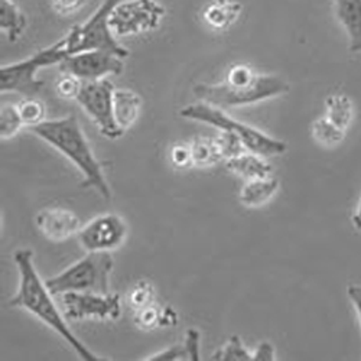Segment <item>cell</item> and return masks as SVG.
<instances>
[{
  "label": "cell",
  "mask_w": 361,
  "mask_h": 361,
  "mask_svg": "<svg viewBox=\"0 0 361 361\" xmlns=\"http://www.w3.org/2000/svg\"><path fill=\"white\" fill-rule=\"evenodd\" d=\"M85 0H51L52 8L63 15H68V13H74L75 11H78Z\"/></svg>",
  "instance_id": "1f68e13d"
},
{
  "label": "cell",
  "mask_w": 361,
  "mask_h": 361,
  "mask_svg": "<svg viewBox=\"0 0 361 361\" xmlns=\"http://www.w3.org/2000/svg\"><path fill=\"white\" fill-rule=\"evenodd\" d=\"M226 166L228 171L242 176L246 180L266 178L272 173V166L264 161V157L256 155L253 152H245L242 155L227 159Z\"/></svg>",
  "instance_id": "9a60e30c"
},
{
  "label": "cell",
  "mask_w": 361,
  "mask_h": 361,
  "mask_svg": "<svg viewBox=\"0 0 361 361\" xmlns=\"http://www.w3.org/2000/svg\"><path fill=\"white\" fill-rule=\"evenodd\" d=\"M162 318H164V308L150 304L145 308L137 310L135 315V322L137 326L143 329H152L157 326H162Z\"/></svg>",
  "instance_id": "d4e9b609"
},
{
  "label": "cell",
  "mask_w": 361,
  "mask_h": 361,
  "mask_svg": "<svg viewBox=\"0 0 361 361\" xmlns=\"http://www.w3.org/2000/svg\"><path fill=\"white\" fill-rule=\"evenodd\" d=\"M165 9L155 0H129L120 2L110 15V26L116 35H136L155 29Z\"/></svg>",
  "instance_id": "9c48e42d"
},
{
  "label": "cell",
  "mask_w": 361,
  "mask_h": 361,
  "mask_svg": "<svg viewBox=\"0 0 361 361\" xmlns=\"http://www.w3.org/2000/svg\"><path fill=\"white\" fill-rule=\"evenodd\" d=\"M146 360L149 361H176V360H190V353L187 350V345L183 344H176L171 345L166 350H162L154 355L147 357Z\"/></svg>",
  "instance_id": "f546056e"
},
{
  "label": "cell",
  "mask_w": 361,
  "mask_h": 361,
  "mask_svg": "<svg viewBox=\"0 0 361 361\" xmlns=\"http://www.w3.org/2000/svg\"><path fill=\"white\" fill-rule=\"evenodd\" d=\"M289 84L278 75L257 74L247 66H234L226 81L219 84H197L192 92L200 102L219 109L256 104L289 92Z\"/></svg>",
  "instance_id": "7a4b0ae2"
},
{
  "label": "cell",
  "mask_w": 361,
  "mask_h": 361,
  "mask_svg": "<svg viewBox=\"0 0 361 361\" xmlns=\"http://www.w3.org/2000/svg\"><path fill=\"white\" fill-rule=\"evenodd\" d=\"M279 190V180L274 176L247 180L246 185L240 191V201L243 205L256 208L274 198Z\"/></svg>",
  "instance_id": "e0dca14e"
},
{
  "label": "cell",
  "mask_w": 361,
  "mask_h": 361,
  "mask_svg": "<svg viewBox=\"0 0 361 361\" xmlns=\"http://www.w3.org/2000/svg\"><path fill=\"white\" fill-rule=\"evenodd\" d=\"M13 260L19 270V288L18 293L12 298L11 305L23 308L41 319L45 325L52 328L58 336H61L78 354L81 360L99 361L97 354L75 337V334L66 322V315L58 310L52 299V292L42 282L37 266L34 263V253L29 249H19L13 253Z\"/></svg>",
  "instance_id": "6da1fadb"
},
{
  "label": "cell",
  "mask_w": 361,
  "mask_h": 361,
  "mask_svg": "<svg viewBox=\"0 0 361 361\" xmlns=\"http://www.w3.org/2000/svg\"><path fill=\"white\" fill-rule=\"evenodd\" d=\"M129 227L117 214H103L78 231V242L87 252H110L125 243Z\"/></svg>",
  "instance_id": "8fae6325"
},
{
  "label": "cell",
  "mask_w": 361,
  "mask_h": 361,
  "mask_svg": "<svg viewBox=\"0 0 361 361\" xmlns=\"http://www.w3.org/2000/svg\"><path fill=\"white\" fill-rule=\"evenodd\" d=\"M336 15L348 37L350 51L361 52V0H334Z\"/></svg>",
  "instance_id": "5bb4252c"
},
{
  "label": "cell",
  "mask_w": 361,
  "mask_h": 361,
  "mask_svg": "<svg viewBox=\"0 0 361 361\" xmlns=\"http://www.w3.org/2000/svg\"><path fill=\"white\" fill-rule=\"evenodd\" d=\"M0 27L11 42L18 41L26 27V18L15 0H0Z\"/></svg>",
  "instance_id": "ac0fdd59"
},
{
  "label": "cell",
  "mask_w": 361,
  "mask_h": 361,
  "mask_svg": "<svg viewBox=\"0 0 361 361\" xmlns=\"http://www.w3.org/2000/svg\"><path fill=\"white\" fill-rule=\"evenodd\" d=\"M190 146L194 166H212L223 159L217 140H212L208 137H197L190 143Z\"/></svg>",
  "instance_id": "d6986e66"
},
{
  "label": "cell",
  "mask_w": 361,
  "mask_h": 361,
  "mask_svg": "<svg viewBox=\"0 0 361 361\" xmlns=\"http://www.w3.org/2000/svg\"><path fill=\"white\" fill-rule=\"evenodd\" d=\"M81 85V80H78L74 75L64 74V77L61 80H58L56 82V93L64 99H77Z\"/></svg>",
  "instance_id": "83f0119b"
},
{
  "label": "cell",
  "mask_w": 361,
  "mask_h": 361,
  "mask_svg": "<svg viewBox=\"0 0 361 361\" xmlns=\"http://www.w3.org/2000/svg\"><path fill=\"white\" fill-rule=\"evenodd\" d=\"M29 132L54 146L70 159L77 169L82 173V188H94L104 200L111 198V191L104 176L100 161L93 154L78 120L75 116L64 118L45 120V122L29 128Z\"/></svg>",
  "instance_id": "3957f363"
},
{
  "label": "cell",
  "mask_w": 361,
  "mask_h": 361,
  "mask_svg": "<svg viewBox=\"0 0 361 361\" xmlns=\"http://www.w3.org/2000/svg\"><path fill=\"white\" fill-rule=\"evenodd\" d=\"M113 264L109 252H88L85 257L67 267L64 272L48 279L47 286L52 295H63L67 292L109 295Z\"/></svg>",
  "instance_id": "5b68a950"
},
{
  "label": "cell",
  "mask_w": 361,
  "mask_h": 361,
  "mask_svg": "<svg viewBox=\"0 0 361 361\" xmlns=\"http://www.w3.org/2000/svg\"><path fill=\"white\" fill-rule=\"evenodd\" d=\"M22 126L23 122L20 118L18 106H4L2 111H0V136H2V139H11L19 132Z\"/></svg>",
  "instance_id": "cb8c5ba5"
},
{
  "label": "cell",
  "mask_w": 361,
  "mask_h": 361,
  "mask_svg": "<svg viewBox=\"0 0 361 361\" xmlns=\"http://www.w3.org/2000/svg\"><path fill=\"white\" fill-rule=\"evenodd\" d=\"M97 125L100 133L107 139H118L125 132L118 128L114 117V87L107 80L82 81L75 99Z\"/></svg>",
  "instance_id": "ba28073f"
},
{
  "label": "cell",
  "mask_w": 361,
  "mask_h": 361,
  "mask_svg": "<svg viewBox=\"0 0 361 361\" xmlns=\"http://www.w3.org/2000/svg\"><path fill=\"white\" fill-rule=\"evenodd\" d=\"M18 110L23 126H26L27 129L45 122V106L35 97H25V100L18 103Z\"/></svg>",
  "instance_id": "603a6c76"
},
{
  "label": "cell",
  "mask_w": 361,
  "mask_h": 361,
  "mask_svg": "<svg viewBox=\"0 0 361 361\" xmlns=\"http://www.w3.org/2000/svg\"><path fill=\"white\" fill-rule=\"evenodd\" d=\"M171 162L173 164V166H176L179 169L194 166L190 143L188 145H185V143L175 145L171 150Z\"/></svg>",
  "instance_id": "f1b7e54d"
},
{
  "label": "cell",
  "mask_w": 361,
  "mask_h": 361,
  "mask_svg": "<svg viewBox=\"0 0 361 361\" xmlns=\"http://www.w3.org/2000/svg\"><path fill=\"white\" fill-rule=\"evenodd\" d=\"M212 360H216V361H250V360H253V354L245 347L242 338H240L238 336H233L221 348H219L213 354Z\"/></svg>",
  "instance_id": "7402d4cb"
},
{
  "label": "cell",
  "mask_w": 361,
  "mask_h": 361,
  "mask_svg": "<svg viewBox=\"0 0 361 361\" xmlns=\"http://www.w3.org/2000/svg\"><path fill=\"white\" fill-rule=\"evenodd\" d=\"M347 295L351 300V304L354 305L358 319L361 322V285H350L347 288Z\"/></svg>",
  "instance_id": "836d02e7"
},
{
  "label": "cell",
  "mask_w": 361,
  "mask_h": 361,
  "mask_svg": "<svg viewBox=\"0 0 361 361\" xmlns=\"http://www.w3.org/2000/svg\"><path fill=\"white\" fill-rule=\"evenodd\" d=\"M217 142H219V146H220V150H221L223 159H226V161L230 159V158L242 155L245 152H249L246 146L243 145V142L240 140L238 137H235L234 135H231V133L223 132L221 137L217 139Z\"/></svg>",
  "instance_id": "484cf974"
},
{
  "label": "cell",
  "mask_w": 361,
  "mask_h": 361,
  "mask_svg": "<svg viewBox=\"0 0 361 361\" xmlns=\"http://www.w3.org/2000/svg\"><path fill=\"white\" fill-rule=\"evenodd\" d=\"M120 0H104L100 8L82 25L74 26L66 37V48L70 55L85 51H106L120 58H126L129 51L114 38L110 26V15Z\"/></svg>",
  "instance_id": "52a82bcc"
},
{
  "label": "cell",
  "mask_w": 361,
  "mask_h": 361,
  "mask_svg": "<svg viewBox=\"0 0 361 361\" xmlns=\"http://www.w3.org/2000/svg\"><path fill=\"white\" fill-rule=\"evenodd\" d=\"M185 341L184 344L187 345V350L190 353V360L191 361H198L201 358V354H200V343H201V334L200 331L194 329V328H190L187 331L185 334Z\"/></svg>",
  "instance_id": "4dcf8cb0"
},
{
  "label": "cell",
  "mask_w": 361,
  "mask_h": 361,
  "mask_svg": "<svg viewBox=\"0 0 361 361\" xmlns=\"http://www.w3.org/2000/svg\"><path fill=\"white\" fill-rule=\"evenodd\" d=\"M179 114L184 118L192 120V122L205 123L220 129L221 132L234 135L243 142L249 152L264 158L282 155L288 147L283 140L269 136L250 125L238 122V120L230 117L223 109L207 104L204 102L184 107L179 111Z\"/></svg>",
  "instance_id": "277c9868"
},
{
  "label": "cell",
  "mask_w": 361,
  "mask_h": 361,
  "mask_svg": "<svg viewBox=\"0 0 361 361\" xmlns=\"http://www.w3.org/2000/svg\"><path fill=\"white\" fill-rule=\"evenodd\" d=\"M66 38L47 47L23 61H18L0 68V92L19 93L25 97H35L44 85V81L37 78L41 68L61 64L68 56Z\"/></svg>",
  "instance_id": "8992f818"
},
{
  "label": "cell",
  "mask_w": 361,
  "mask_h": 361,
  "mask_svg": "<svg viewBox=\"0 0 361 361\" xmlns=\"http://www.w3.org/2000/svg\"><path fill=\"white\" fill-rule=\"evenodd\" d=\"M123 67V58L106 51L73 54L59 64L61 73L74 75L81 81H97L111 74H122Z\"/></svg>",
  "instance_id": "7c38bea8"
},
{
  "label": "cell",
  "mask_w": 361,
  "mask_h": 361,
  "mask_svg": "<svg viewBox=\"0 0 361 361\" xmlns=\"http://www.w3.org/2000/svg\"><path fill=\"white\" fill-rule=\"evenodd\" d=\"M253 360L256 361H274L276 360V351L272 343L269 341H262L256 351L253 353Z\"/></svg>",
  "instance_id": "d6a6232c"
},
{
  "label": "cell",
  "mask_w": 361,
  "mask_h": 361,
  "mask_svg": "<svg viewBox=\"0 0 361 361\" xmlns=\"http://www.w3.org/2000/svg\"><path fill=\"white\" fill-rule=\"evenodd\" d=\"M152 299H154V288L150 286L146 281L139 282L129 295V302L136 310L150 305L152 304Z\"/></svg>",
  "instance_id": "4316f807"
},
{
  "label": "cell",
  "mask_w": 361,
  "mask_h": 361,
  "mask_svg": "<svg viewBox=\"0 0 361 361\" xmlns=\"http://www.w3.org/2000/svg\"><path fill=\"white\" fill-rule=\"evenodd\" d=\"M312 133H314V137L325 146H336L345 136V130L334 125L326 117H321L315 120L312 125Z\"/></svg>",
  "instance_id": "44dd1931"
},
{
  "label": "cell",
  "mask_w": 361,
  "mask_h": 361,
  "mask_svg": "<svg viewBox=\"0 0 361 361\" xmlns=\"http://www.w3.org/2000/svg\"><path fill=\"white\" fill-rule=\"evenodd\" d=\"M63 307L64 315L70 321L88 318L114 321L122 315L120 296L116 293L100 295L93 292H67L63 293Z\"/></svg>",
  "instance_id": "30bf717a"
},
{
  "label": "cell",
  "mask_w": 361,
  "mask_h": 361,
  "mask_svg": "<svg viewBox=\"0 0 361 361\" xmlns=\"http://www.w3.org/2000/svg\"><path fill=\"white\" fill-rule=\"evenodd\" d=\"M326 118L331 122L347 130L353 120V103L344 94H331L326 99Z\"/></svg>",
  "instance_id": "ffe728a7"
},
{
  "label": "cell",
  "mask_w": 361,
  "mask_h": 361,
  "mask_svg": "<svg viewBox=\"0 0 361 361\" xmlns=\"http://www.w3.org/2000/svg\"><path fill=\"white\" fill-rule=\"evenodd\" d=\"M114 117L123 132L133 126L142 110L140 97L130 90H114Z\"/></svg>",
  "instance_id": "2e32d148"
},
{
  "label": "cell",
  "mask_w": 361,
  "mask_h": 361,
  "mask_svg": "<svg viewBox=\"0 0 361 361\" xmlns=\"http://www.w3.org/2000/svg\"><path fill=\"white\" fill-rule=\"evenodd\" d=\"M353 226H354L357 230H361V200H360L357 212H355L354 216H353Z\"/></svg>",
  "instance_id": "e575fe53"
},
{
  "label": "cell",
  "mask_w": 361,
  "mask_h": 361,
  "mask_svg": "<svg viewBox=\"0 0 361 361\" xmlns=\"http://www.w3.org/2000/svg\"><path fill=\"white\" fill-rule=\"evenodd\" d=\"M37 227L52 242H63L80 231V219L67 208H44L37 214Z\"/></svg>",
  "instance_id": "4fadbf2b"
}]
</instances>
